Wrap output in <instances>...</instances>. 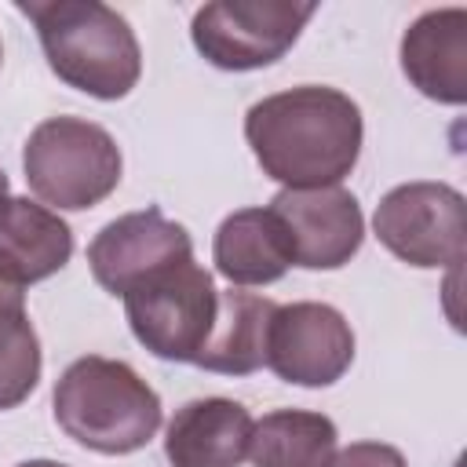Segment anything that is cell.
Listing matches in <instances>:
<instances>
[{
	"instance_id": "9a60e30c",
	"label": "cell",
	"mask_w": 467,
	"mask_h": 467,
	"mask_svg": "<svg viewBox=\"0 0 467 467\" xmlns=\"http://www.w3.org/2000/svg\"><path fill=\"white\" fill-rule=\"evenodd\" d=\"M277 303L255 292H219L215 321L212 332L197 354L193 365L223 376H248L266 365V339H270V321H274Z\"/></svg>"
},
{
	"instance_id": "8992f818",
	"label": "cell",
	"mask_w": 467,
	"mask_h": 467,
	"mask_svg": "<svg viewBox=\"0 0 467 467\" xmlns=\"http://www.w3.org/2000/svg\"><path fill=\"white\" fill-rule=\"evenodd\" d=\"M314 18V4L288 0H215L190 22L193 47L219 69H259L277 62Z\"/></svg>"
},
{
	"instance_id": "8fae6325",
	"label": "cell",
	"mask_w": 467,
	"mask_h": 467,
	"mask_svg": "<svg viewBox=\"0 0 467 467\" xmlns=\"http://www.w3.org/2000/svg\"><path fill=\"white\" fill-rule=\"evenodd\" d=\"M401 69L420 95L460 106L467 99V11L438 7L420 15L401 36Z\"/></svg>"
},
{
	"instance_id": "7c38bea8",
	"label": "cell",
	"mask_w": 467,
	"mask_h": 467,
	"mask_svg": "<svg viewBox=\"0 0 467 467\" xmlns=\"http://www.w3.org/2000/svg\"><path fill=\"white\" fill-rule=\"evenodd\" d=\"M252 416L230 398H193L168 420L164 456L171 467H237L248 456Z\"/></svg>"
},
{
	"instance_id": "ffe728a7",
	"label": "cell",
	"mask_w": 467,
	"mask_h": 467,
	"mask_svg": "<svg viewBox=\"0 0 467 467\" xmlns=\"http://www.w3.org/2000/svg\"><path fill=\"white\" fill-rule=\"evenodd\" d=\"M18 467H66V463H55V460H26Z\"/></svg>"
},
{
	"instance_id": "e0dca14e",
	"label": "cell",
	"mask_w": 467,
	"mask_h": 467,
	"mask_svg": "<svg viewBox=\"0 0 467 467\" xmlns=\"http://www.w3.org/2000/svg\"><path fill=\"white\" fill-rule=\"evenodd\" d=\"M40 379V339L26 306H0V412L22 405Z\"/></svg>"
},
{
	"instance_id": "ac0fdd59",
	"label": "cell",
	"mask_w": 467,
	"mask_h": 467,
	"mask_svg": "<svg viewBox=\"0 0 467 467\" xmlns=\"http://www.w3.org/2000/svg\"><path fill=\"white\" fill-rule=\"evenodd\" d=\"M325 467H409L405 456L394 445L383 441H354L339 452H332V460Z\"/></svg>"
},
{
	"instance_id": "277c9868",
	"label": "cell",
	"mask_w": 467,
	"mask_h": 467,
	"mask_svg": "<svg viewBox=\"0 0 467 467\" xmlns=\"http://www.w3.org/2000/svg\"><path fill=\"white\" fill-rule=\"evenodd\" d=\"M29 190L66 212H84L106 201L120 182V150L113 135L80 117L40 120L22 150Z\"/></svg>"
},
{
	"instance_id": "4fadbf2b",
	"label": "cell",
	"mask_w": 467,
	"mask_h": 467,
	"mask_svg": "<svg viewBox=\"0 0 467 467\" xmlns=\"http://www.w3.org/2000/svg\"><path fill=\"white\" fill-rule=\"evenodd\" d=\"M73 255V230L29 197L0 204V281L26 288L58 274Z\"/></svg>"
},
{
	"instance_id": "7402d4cb",
	"label": "cell",
	"mask_w": 467,
	"mask_h": 467,
	"mask_svg": "<svg viewBox=\"0 0 467 467\" xmlns=\"http://www.w3.org/2000/svg\"><path fill=\"white\" fill-rule=\"evenodd\" d=\"M0 55H4V47H0Z\"/></svg>"
},
{
	"instance_id": "5bb4252c",
	"label": "cell",
	"mask_w": 467,
	"mask_h": 467,
	"mask_svg": "<svg viewBox=\"0 0 467 467\" xmlns=\"http://www.w3.org/2000/svg\"><path fill=\"white\" fill-rule=\"evenodd\" d=\"M212 259L230 285H270L296 263L292 241L270 208H241L226 215L215 230Z\"/></svg>"
},
{
	"instance_id": "30bf717a",
	"label": "cell",
	"mask_w": 467,
	"mask_h": 467,
	"mask_svg": "<svg viewBox=\"0 0 467 467\" xmlns=\"http://www.w3.org/2000/svg\"><path fill=\"white\" fill-rule=\"evenodd\" d=\"M270 212L281 219L296 266L306 270H339L350 263L365 237V219L358 197L343 186L317 190H281L270 201Z\"/></svg>"
},
{
	"instance_id": "5b68a950",
	"label": "cell",
	"mask_w": 467,
	"mask_h": 467,
	"mask_svg": "<svg viewBox=\"0 0 467 467\" xmlns=\"http://www.w3.org/2000/svg\"><path fill=\"white\" fill-rule=\"evenodd\" d=\"M215 306L219 292L212 274L193 259L168 266L124 292V314L135 339L164 361H197L212 332Z\"/></svg>"
},
{
	"instance_id": "6da1fadb",
	"label": "cell",
	"mask_w": 467,
	"mask_h": 467,
	"mask_svg": "<svg viewBox=\"0 0 467 467\" xmlns=\"http://www.w3.org/2000/svg\"><path fill=\"white\" fill-rule=\"evenodd\" d=\"M361 131L358 102L325 84L266 95L244 113V139L259 168L285 190L339 186L358 164Z\"/></svg>"
},
{
	"instance_id": "44dd1931",
	"label": "cell",
	"mask_w": 467,
	"mask_h": 467,
	"mask_svg": "<svg viewBox=\"0 0 467 467\" xmlns=\"http://www.w3.org/2000/svg\"><path fill=\"white\" fill-rule=\"evenodd\" d=\"M4 201H7V175L0 171V204H4Z\"/></svg>"
},
{
	"instance_id": "3957f363",
	"label": "cell",
	"mask_w": 467,
	"mask_h": 467,
	"mask_svg": "<svg viewBox=\"0 0 467 467\" xmlns=\"http://www.w3.org/2000/svg\"><path fill=\"white\" fill-rule=\"evenodd\" d=\"M55 423L91 452L124 456L139 452L161 427L157 390L124 361L77 358L51 394Z\"/></svg>"
},
{
	"instance_id": "52a82bcc",
	"label": "cell",
	"mask_w": 467,
	"mask_h": 467,
	"mask_svg": "<svg viewBox=\"0 0 467 467\" xmlns=\"http://www.w3.org/2000/svg\"><path fill=\"white\" fill-rule=\"evenodd\" d=\"M379 244L409 266H456L463 259V193L449 182H401L372 215Z\"/></svg>"
},
{
	"instance_id": "d6986e66",
	"label": "cell",
	"mask_w": 467,
	"mask_h": 467,
	"mask_svg": "<svg viewBox=\"0 0 467 467\" xmlns=\"http://www.w3.org/2000/svg\"><path fill=\"white\" fill-rule=\"evenodd\" d=\"M0 306H26V296H22V288H15V285L0 281Z\"/></svg>"
},
{
	"instance_id": "ba28073f",
	"label": "cell",
	"mask_w": 467,
	"mask_h": 467,
	"mask_svg": "<svg viewBox=\"0 0 467 467\" xmlns=\"http://www.w3.org/2000/svg\"><path fill=\"white\" fill-rule=\"evenodd\" d=\"M193 259V241L186 226L164 219L161 208H142L128 212L113 223H106L95 241L88 244V266L91 277L109 292L120 296L142 285L146 277L179 266Z\"/></svg>"
},
{
	"instance_id": "7a4b0ae2",
	"label": "cell",
	"mask_w": 467,
	"mask_h": 467,
	"mask_svg": "<svg viewBox=\"0 0 467 467\" xmlns=\"http://www.w3.org/2000/svg\"><path fill=\"white\" fill-rule=\"evenodd\" d=\"M36 26L51 73L91 95L124 99L142 73V51L131 26L99 0H18Z\"/></svg>"
},
{
	"instance_id": "9c48e42d",
	"label": "cell",
	"mask_w": 467,
	"mask_h": 467,
	"mask_svg": "<svg viewBox=\"0 0 467 467\" xmlns=\"http://www.w3.org/2000/svg\"><path fill=\"white\" fill-rule=\"evenodd\" d=\"M354 361V332L328 303H288L274 310L266 365L296 387H328Z\"/></svg>"
},
{
	"instance_id": "2e32d148",
	"label": "cell",
	"mask_w": 467,
	"mask_h": 467,
	"mask_svg": "<svg viewBox=\"0 0 467 467\" xmlns=\"http://www.w3.org/2000/svg\"><path fill=\"white\" fill-rule=\"evenodd\" d=\"M336 452V423L306 409H277L252 423V467H325Z\"/></svg>"
}]
</instances>
